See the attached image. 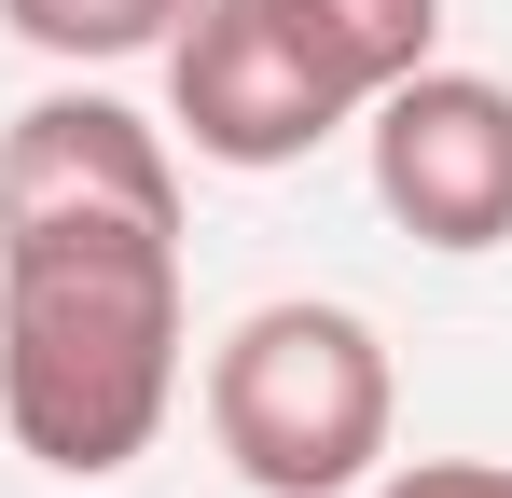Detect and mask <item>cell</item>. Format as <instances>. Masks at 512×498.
<instances>
[{
	"instance_id": "cell-1",
	"label": "cell",
	"mask_w": 512,
	"mask_h": 498,
	"mask_svg": "<svg viewBox=\"0 0 512 498\" xmlns=\"http://www.w3.org/2000/svg\"><path fill=\"white\" fill-rule=\"evenodd\" d=\"M180 402V236H0V429L56 485L153 457Z\"/></svg>"
},
{
	"instance_id": "cell-2",
	"label": "cell",
	"mask_w": 512,
	"mask_h": 498,
	"mask_svg": "<svg viewBox=\"0 0 512 498\" xmlns=\"http://www.w3.org/2000/svg\"><path fill=\"white\" fill-rule=\"evenodd\" d=\"M388 429H402V374L360 305L291 291L208 346V443L236 457L250 498H360L388 471Z\"/></svg>"
},
{
	"instance_id": "cell-3",
	"label": "cell",
	"mask_w": 512,
	"mask_h": 498,
	"mask_svg": "<svg viewBox=\"0 0 512 498\" xmlns=\"http://www.w3.org/2000/svg\"><path fill=\"white\" fill-rule=\"evenodd\" d=\"M167 111H180V139L208 166H236V180L305 166L333 125H360V97L291 42L277 0H194V14H180L167 28Z\"/></svg>"
},
{
	"instance_id": "cell-4",
	"label": "cell",
	"mask_w": 512,
	"mask_h": 498,
	"mask_svg": "<svg viewBox=\"0 0 512 498\" xmlns=\"http://www.w3.org/2000/svg\"><path fill=\"white\" fill-rule=\"evenodd\" d=\"M360 139H374V208L416 249H512V83L485 70H402L388 97H360Z\"/></svg>"
},
{
	"instance_id": "cell-5",
	"label": "cell",
	"mask_w": 512,
	"mask_h": 498,
	"mask_svg": "<svg viewBox=\"0 0 512 498\" xmlns=\"http://www.w3.org/2000/svg\"><path fill=\"white\" fill-rule=\"evenodd\" d=\"M0 236H180V153L125 97H28L0 125Z\"/></svg>"
},
{
	"instance_id": "cell-6",
	"label": "cell",
	"mask_w": 512,
	"mask_h": 498,
	"mask_svg": "<svg viewBox=\"0 0 512 498\" xmlns=\"http://www.w3.org/2000/svg\"><path fill=\"white\" fill-rule=\"evenodd\" d=\"M291 14V42L346 83V97H388L402 70L443 56V0H277Z\"/></svg>"
},
{
	"instance_id": "cell-7",
	"label": "cell",
	"mask_w": 512,
	"mask_h": 498,
	"mask_svg": "<svg viewBox=\"0 0 512 498\" xmlns=\"http://www.w3.org/2000/svg\"><path fill=\"white\" fill-rule=\"evenodd\" d=\"M194 0H0V28L28 56H70V70H111V56H167V28Z\"/></svg>"
},
{
	"instance_id": "cell-8",
	"label": "cell",
	"mask_w": 512,
	"mask_h": 498,
	"mask_svg": "<svg viewBox=\"0 0 512 498\" xmlns=\"http://www.w3.org/2000/svg\"><path fill=\"white\" fill-rule=\"evenodd\" d=\"M360 498H512V457H402V471H374Z\"/></svg>"
}]
</instances>
